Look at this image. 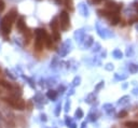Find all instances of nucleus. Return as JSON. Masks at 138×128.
<instances>
[{"label":"nucleus","instance_id":"5701e85b","mask_svg":"<svg viewBox=\"0 0 138 128\" xmlns=\"http://www.w3.org/2000/svg\"><path fill=\"white\" fill-rule=\"evenodd\" d=\"M125 126L127 128H138V122H127Z\"/></svg>","mask_w":138,"mask_h":128},{"label":"nucleus","instance_id":"412c9836","mask_svg":"<svg viewBox=\"0 0 138 128\" xmlns=\"http://www.w3.org/2000/svg\"><path fill=\"white\" fill-rule=\"evenodd\" d=\"M128 70H130L131 73H136L138 72V66L135 65V63H130L128 65Z\"/></svg>","mask_w":138,"mask_h":128},{"label":"nucleus","instance_id":"8fccbe9b","mask_svg":"<svg viewBox=\"0 0 138 128\" xmlns=\"http://www.w3.org/2000/svg\"><path fill=\"white\" fill-rule=\"evenodd\" d=\"M127 87V84H123V88H126Z\"/></svg>","mask_w":138,"mask_h":128},{"label":"nucleus","instance_id":"f8f14e48","mask_svg":"<svg viewBox=\"0 0 138 128\" xmlns=\"http://www.w3.org/2000/svg\"><path fill=\"white\" fill-rule=\"evenodd\" d=\"M130 100H131L130 96H123V97H121L120 99H119L118 103L120 106H126V104L130 103Z\"/></svg>","mask_w":138,"mask_h":128},{"label":"nucleus","instance_id":"72a5a7b5","mask_svg":"<svg viewBox=\"0 0 138 128\" xmlns=\"http://www.w3.org/2000/svg\"><path fill=\"white\" fill-rule=\"evenodd\" d=\"M126 116H127V112H126V111H121L120 113H119V115H118L119 118H124V117H126Z\"/></svg>","mask_w":138,"mask_h":128},{"label":"nucleus","instance_id":"7ed1b4c3","mask_svg":"<svg viewBox=\"0 0 138 128\" xmlns=\"http://www.w3.org/2000/svg\"><path fill=\"white\" fill-rule=\"evenodd\" d=\"M71 50V41L70 40H67L63 43L62 45V48L59 50V55H60V57H65L66 55L70 52Z\"/></svg>","mask_w":138,"mask_h":128},{"label":"nucleus","instance_id":"9b49d317","mask_svg":"<svg viewBox=\"0 0 138 128\" xmlns=\"http://www.w3.org/2000/svg\"><path fill=\"white\" fill-rule=\"evenodd\" d=\"M43 41L44 40H42L40 38H36V40H35V49H36V51H42V49H43Z\"/></svg>","mask_w":138,"mask_h":128},{"label":"nucleus","instance_id":"4c0bfd02","mask_svg":"<svg viewBox=\"0 0 138 128\" xmlns=\"http://www.w3.org/2000/svg\"><path fill=\"white\" fill-rule=\"evenodd\" d=\"M133 54H134V51H133V49H132V48H128V49H127V51H126V55H127L128 57H130V56H132Z\"/></svg>","mask_w":138,"mask_h":128},{"label":"nucleus","instance_id":"0eeeda50","mask_svg":"<svg viewBox=\"0 0 138 128\" xmlns=\"http://www.w3.org/2000/svg\"><path fill=\"white\" fill-rule=\"evenodd\" d=\"M23 33H24L25 43H26V44H29V42H30V40H31V38H32V32H31V30L26 27V29L23 31Z\"/></svg>","mask_w":138,"mask_h":128},{"label":"nucleus","instance_id":"2eb2a0df","mask_svg":"<svg viewBox=\"0 0 138 128\" xmlns=\"http://www.w3.org/2000/svg\"><path fill=\"white\" fill-rule=\"evenodd\" d=\"M95 100H96V95H95L94 93H92V94H90V95L86 97L85 102H86L87 104H92V103L95 102Z\"/></svg>","mask_w":138,"mask_h":128},{"label":"nucleus","instance_id":"49530a36","mask_svg":"<svg viewBox=\"0 0 138 128\" xmlns=\"http://www.w3.org/2000/svg\"><path fill=\"white\" fill-rule=\"evenodd\" d=\"M133 93H134L135 95H137V94H138V88H135V89L133 90Z\"/></svg>","mask_w":138,"mask_h":128},{"label":"nucleus","instance_id":"a878e982","mask_svg":"<svg viewBox=\"0 0 138 128\" xmlns=\"http://www.w3.org/2000/svg\"><path fill=\"white\" fill-rule=\"evenodd\" d=\"M114 79H115V81H123V80L127 79V75H126V74L120 75L119 73H115V74H114Z\"/></svg>","mask_w":138,"mask_h":128},{"label":"nucleus","instance_id":"c03bdc74","mask_svg":"<svg viewBox=\"0 0 138 128\" xmlns=\"http://www.w3.org/2000/svg\"><path fill=\"white\" fill-rule=\"evenodd\" d=\"M76 126H77V125H76V123H73V122H72V124H71L69 127H70V128H77Z\"/></svg>","mask_w":138,"mask_h":128},{"label":"nucleus","instance_id":"a211bd4d","mask_svg":"<svg viewBox=\"0 0 138 128\" xmlns=\"http://www.w3.org/2000/svg\"><path fill=\"white\" fill-rule=\"evenodd\" d=\"M97 13L99 14V16H103V17H107L108 18V16H109V14H110V11H108L107 9H99V10L97 11Z\"/></svg>","mask_w":138,"mask_h":128},{"label":"nucleus","instance_id":"79ce46f5","mask_svg":"<svg viewBox=\"0 0 138 128\" xmlns=\"http://www.w3.org/2000/svg\"><path fill=\"white\" fill-rule=\"evenodd\" d=\"M47 120H48V118H47V115H45V114H41V121L47 122Z\"/></svg>","mask_w":138,"mask_h":128},{"label":"nucleus","instance_id":"e433bc0d","mask_svg":"<svg viewBox=\"0 0 138 128\" xmlns=\"http://www.w3.org/2000/svg\"><path fill=\"white\" fill-rule=\"evenodd\" d=\"M134 23H138V16H135V17L131 18V20L128 21V24H130V25H132V24H134Z\"/></svg>","mask_w":138,"mask_h":128},{"label":"nucleus","instance_id":"f3484780","mask_svg":"<svg viewBox=\"0 0 138 128\" xmlns=\"http://www.w3.org/2000/svg\"><path fill=\"white\" fill-rule=\"evenodd\" d=\"M47 97L49 99H51V100H55V99L57 98V91H55L53 89H50L47 93Z\"/></svg>","mask_w":138,"mask_h":128},{"label":"nucleus","instance_id":"7c9ffc66","mask_svg":"<svg viewBox=\"0 0 138 128\" xmlns=\"http://www.w3.org/2000/svg\"><path fill=\"white\" fill-rule=\"evenodd\" d=\"M105 69H106L107 71H112V70L114 69V66H113V63H111V62L107 63V65L105 66Z\"/></svg>","mask_w":138,"mask_h":128},{"label":"nucleus","instance_id":"423d86ee","mask_svg":"<svg viewBox=\"0 0 138 128\" xmlns=\"http://www.w3.org/2000/svg\"><path fill=\"white\" fill-rule=\"evenodd\" d=\"M35 34H36V38H40V39H42L44 41H45V39H47V37H48L47 31H45V29H43V28L36 29L35 30Z\"/></svg>","mask_w":138,"mask_h":128},{"label":"nucleus","instance_id":"ea45409f","mask_svg":"<svg viewBox=\"0 0 138 128\" xmlns=\"http://www.w3.org/2000/svg\"><path fill=\"white\" fill-rule=\"evenodd\" d=\"M26 108H27V110H28V111H31L32 110V103L31 102H28L26 104Z\"/></svg>","mask_w":138,"mask_h":128},{"label":"nucleus","instance_id":"603ef678","mask_svg":"<svg viewBox=\"0 0 138 128\" xmlns=\"http://www.w3.org/2000/svg\"><path fill=\"white\" fill-rule=\"evenodd\" d=\"M0 128H1V127H0Z\"/></svg>","mask_w":138,"mask_h":128},{"label":"nucleus","instance_id":"f03ea898","mask_svg":"<svg viewBox=\"0 0 138 128\" xmlns=\"http://www.w3.org/2000/svg\"><path fill=\"white\" fill-rule=\"evenodd\" d=\"M59 27L64 30L66 31L69 26H70V18H69V14L66 11H62L59 14Z\"/></svg>","mask_w":138,"mask_h":128},{"label":"nucleus","instance_id":"9d476101","mask_svg":"<svg viewBox=\"0 0 138 128\" xmlns=\"http://www.w3.org/2000/svg\"><path fill=\"white\" fill-rule=\"evenodd\" d=\"M50 26H51V28H52L53 31H58L59 30V21H58V18L54 17L52 20V22H51V24H50Z\"/></svg>","mask_w":138,"mask_h":128},{"label":"nucleus","instance_id":"cd10ccee","mask_svg":"<svg viewBox=\"0 0 138 128\" xmlns=\"http://www.w3.org/2000/svg\"><path fill=\"white\" fill-rule=\"evenodd\" d=\"M60 33L58 32V31H53V39L55 40V41H60Z\"/></svg>","mask_w":138,"mask_h":128},{"label":"nucleus","instance_id":"c85d7f7f","mask_svg":"<svg viewBox=\"0 0 138 128\" xmlns=\"http://www.w3.org/2000/svg\"><path fill=\"white\" fill-rule=\"evenodd\" d=\"M97 120V116L93 113H90L89 116H87V122H95Z\"/></svg>","mask_w":138,"mask_h":128},{"label":"nucleus","instance_id":"09e8293b","mask_svg":"<svg viewBox=\"0 0 138 128\" xmlns=\"http://www.w3.org/2000/svg\"><path fill=\"white\" fill-rule=\"evenodd\" d=\"M134 5H135V8L137 9V11H138V2H135V4H134Z\"/></svg>","mask_w":138,"mask_h":128},{"label":"nucleus","instance_id":"a19ab883","mask_svg":"<svg viewBox=\"0 0 138 128\" xmlns=\"http://www.w3.org/2000/svg\"><path fill=\"white\" fill-rule=\"evenodd\" d=\"M102 1H104V0H92V3H94V4H98V3H100Z\"/></svg>","mask_w":138,"mask_h":128},{"label":"nucleus","instance_id":"1a4fd4ad","mask_svg":"<svg viewBox=\"0 0 138 128\" xmlns=\"http://www.w3.org/2000/svg\"><path fill=\"white\" fill-rule=\"evenodd\" d=\"M103 109H104V111L108 115H112L114 113V107L111 103H106V104H104L103 106Z\"/></svg>","mask_w":138,"mask_h":128},{"label":"nucleus","instance_id":"4be33fe9","mask_svg":"<svg viewBox=\"0 0 138 128\" xmlns=\"http://www.w3.org/2000/svg\"><path fill=\"white\" fill-rule=\"evenodd\" d=\"M0 85H2L4 88H7V89H9V90H11V89H12V85H11L10 83H8V82L3 81V80L0 81Z\"/></svg>","mask_w":138,"mask_h":128},{"label":"nucleus","instance_id":"37998d69","mask_svg":"<svg viewBox=\"0 0 138 128\" xmlns=\"http://www.w3.org/2000/svg\"><path fill=\"white\" fill-rule=\"evenodd\" d=\"M64 90H65V87H64V86H60V87H59V93L63 94V93H64Z\"/></svg>","mask_w":138,"mask_h":128},{"label":"nucleus","instance_id":"f704fd0d","mask_svg":"<svg viewBox=\"0 0 138 128\" xmlns=\"http://www.w3.org/2000/svg\"><path fill=\"white\" fill-rule=\"evenodd\" d=\"M69 110H70V100H67L66 101V104H65V112H69Z\"/></svg>","mask_w":138,"mask_h":128},{"label":"nucleus","instance_id":"b1692460","mask_svg":"<svg viewBox=\"0 0 138 128\" xmlns=\"http://www.w3.org/2000/svg\"><path fill=\"white\" fill-rule=\"evenodd\" d=\"M71 83H72V86H73V87H75V86H78V85L81 83V78H80V77H76L75 79L72 80Z\"/></svg>","mask_w":138,"mask_h":128},{"label":"nucleus","instance_id":"393cba45","mask_svg":"<svg viewBox=\"0 0 138 128\" xmlns=\"http://www.w3.org/2000/svg\"><path fill=\"white\" fill-rule=\"evenodd\" d=\"M83 117V111H82L81 108H78V110L76 111V118H78V120H80V118Z\"/></svg>","mask_w":138,"mask_h":128},{"label":"nucleus","instance_id":"a18cd8bd","mask_svg":"<svg viewBox=\"0 0 138 128\" xmlns=\"http://www.w3.org/2000/svg\"><path fill=\"white\" fill-rule=\"evenodd\" d=\"M85 126H86V122H83L81 125V128H85Z\"/></svg>","mask_w":138,"mask_h":128},{"label":"nucleus","instance_id":"2f4dec72","mask_svg":"<svg viewBox=\"0 0 138 128\" xmlns=\"http://www.w3.org/2000/svg\"><path fill=\"white\" fill-rule=\"evenodd\" d=\"M65 122H66V125H67L68 127L72 124V120L70 118V116H65Z\"/></svg>","mask_w":138,"mask_h":128},{"label":"nucleus","instance_id":"58836bf2","mask_svg":"<svg viewBox=\"0 0 138 128\" xmlns=\"http://www.w3.org/2000/svg\"><path fill=\"white\" fill-rule=\"evenodd\" d=\"M5 72H7V75H8V77H10V78H11L12 80H15V79H16V77H14V75L12 74V72H11V71H9V70H5Z\"/></svg>","mask_w":138,"mask_h":128},{"label":"nucleus","instance_id":"bb28decb","mask_svg":"<svg viewBox=\"0 0 138 128\" xmlns=\"http://www.w3.org/2000/svg\"><path fill=\"white\" fill-rule=\"evenodd\" d=\"M65 1V4L67 7V9H69L70 11L73 10V5H72V0H64Z\"/></svg>","mask_w":138,"mask_h":128},{"label":"nucleus","instance_id":"de8ad7c7","mask_svg":"<svg viewBox=\"0 0 138 128\" xmlns=\"http://www.w3.org/2000/svg\"><path fill=\"white\" fill-rule=\"evenodd\" d=\"M54 1L56 2L57 4H60V3H62V0H54Z\"/></svg>","mask_w":138,"mask_h":128},{"label":"nucleus","instance_id":"c9c22d12","mask_svg":"<svg viewBox=\"0 0 138 128\" xmlns=\"http://www.w3.org/2000/svg\"><path fill=\"white\" fill-rule=\"evenodd\" d=\"M60 109H62V104H57L56 106V110H55V115L58 116L60 113Z\"/></svg>","mask_w":138,"mask_h":128},{"label":"nucleus","instance_id":"6ab92c4d","mask_svg":"<svg viewBox=\"0 0 138 128\" xmlns=\"http://www.w3.org/2000/svg\"><path fill=\"white\" fill-rule=\"evenodd\" d=\"M112 55H113V57L115 58V59H121L122 57H123V53L120 51V50H114L113 52H112Z\"/></svg>","mask_w":138,"mask_h":128},{"label":"nucleus","instance_id":"3c124183","mask_svg":"<svg viewBox=\"0 0 138 128\" xmlns=\"http://www.w3.org/2000/svg\"><path fill=\"white\" fill-rule=\"evenodd\" d=\"M136 28H137V30H138V25H137V26H136Z\"/></svg>","mask_w":138,"mask_h":128},{"label":"nucleus","instance_id":"39448f33","mask_svg":"<svg viewBox=\"0 0 138 128\" xmlns=\"http://www.w3.org/2000/svg\"><path fill=\"white\" fill-rule=\"evenodd\" d=\"M16 29L20 31V32H23L25 29H26V23H25V18L24 16H21L20 18L17 20V23H16Z\"/></svg>","mask_w":138,"mask_h":128},{"label":"nucleus","instance_id":"f257e3e1","mask_svg":"<svg viewBox=\"0 0 138 128\" xmlns=\"http://www.w3.org/2000/svg\"><path fill=\"white\" fill-rule=\"evenodd\" d=\"M12 24H13V22L9 18L8 15H5L1 20V23H0V31H1L3 37H7V36L10 34Z\"/></svg>","mask_w":138,"mask_h":128},{"label":"nucleus","instance_id":"6e6552de","mask_svg":"<svg viewBox=\"0 0 138 128\" xmlns=\"http://www.w3.org/2000/svg\"><path fill=\"white\" fill-rule=\"evenodd\" d=\"M75 38H76V40L78 41V43H82V41H83L84 38H85L83 29H79V30H77V31L75 32Z\"/></svg>","mask_w":138,"mask_h":128},{"label":"nucleus","instance_id":"473e14b6","mask_svg":"<svg viewBox=\"0 0 138 128\" xmlns=\"http://www.w3.org/2000/svg\"><path fill=\"white\" fill-rule=\"evenodd\" d=\"M4 9H5V3H4V1H3V0H0V13L3 12Z\"/></svg>","mask_w":138,"mask_h":128},{"label":"nucleus","instance_id":"c756f323","mask_svg":"<svg viewBox=\"0 0 138 128\" xmlns=\"http://www.w3.org/2000/svg\"><path fill=\"white\" fill-rule=\"evenodd\" d=\"M104 85H105V82H104V81L99 82V83L96 85V87H95V91H99L100 89H102V88L104 87Z\"/></svg>","mask_w":138,"mask_h":128},{"label":"nucleus","instance_id":"20e7f679","mask_svg":"<svg viewBox=\"0 0 138 128\" xmlns=\"http://www.w3.org/2000/svg\"><path fill=\"white\" fill-rule=\"evenodd\" d=\"M106 8L108 9L109 11H114V12H118L119 13V11L122 9V3H117V2H114L113 0H108L107 1V3H106Z\"/></svg>","mask_w":138,"mask_h":128},{"label":"nucleus","instance_id":"dca6fc26","mask_svg":"<svg viewBox=\"0 0 138 128\" xmlns=\"http://www.w3.org/2000/svg\"><path fill=\"white\" fill-rule=\"evenodd\" d=\"M85 39V42H84V46L85 48H91L92 46V44L94 43V40H93V37L92 36H87Z\"/></svg>","mask_w":138,"mask_h":128},{"label":"nucleus","instance_id":"4468645a","mask_svg":"<svg viewBox=\"0 0 138 128\" xmlns=\"http://www.w3.org/2000/svg\"><path fill=\"white\" fill-rule=\"evenodd\" d=\"M7 15H8L9 18H10V20L14 23V22L16 21V18H17V11L15 10V9H12V10H11L10 12H9Z\"/></svg>","mask_w":138,"mask_h":128},{"label":"nucleus","instance_id":"ddd939ff","mask_svg":"<svg viewBox=\"0 0 138 128\" xmlns=\"http://www.w3.org/2000/svg\"><path fill=\"white\" fill-rule=\"evenodd\" d=\"M79 10L81 12V14L83 15V16H89V10H87V8L84 3H80L79 4Z\"/></svg>","mask_w":138,"mask_h":128},{"label":"nucleus","instance_id":"aec40b11","mask_svg":"<svg viewBox=\"0 0 138 128\" xmlns=\"http://www.w3.org/2000/svg\"><path fill=\"white\" fill-rule=\"evenodd\" d=\"M45 45H47L48 49L52 50V48H53V40H52V37H50V36L47 37V39H45Z\"/></svg>","mask_w":138,"mask_h":128}]
</instances>
